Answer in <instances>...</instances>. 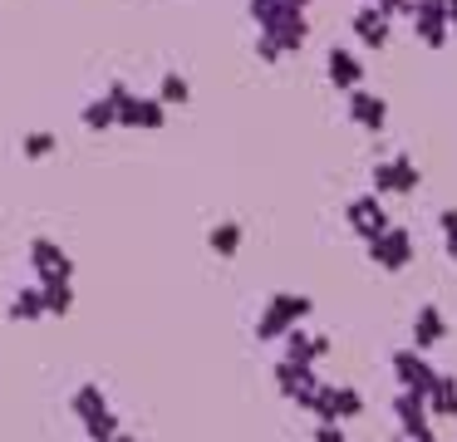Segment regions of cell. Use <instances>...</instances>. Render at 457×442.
Listing matches in <instances>:
<instances>
[{"mask_svg":"<svg viewBox=\"0 0 457 442\" xmlns=\"http://www.w3.org/2000/svg\"><path fill=\"white\" fill-rule=\"evenodd\" d=\"M79 118H84V128H89V133H109V128H119V113H113V98L109 94L89 98V104L79 108Z\"/></svg>","mask_w":457,"mask_h":442,"instance_id":"cell-20","label":"cell"},{"mask_svg":"<svg viewBox=\"0 0 457 442\" xmlns=\"http://www.w3.org/2000/svg\"><path fill=\"white\" fill-rule=\"evenodd\" d=\"M280 339H286V359H295V363H320L329 354V339L315 329H305V324H290Z\"/></svg>","mask_w":457,"mask_h":442,"instance_id":"cell-12","label":"cell"},{"mask_svg":"<svg viewBox=\"0 0 457 442\" xmlns=\"http://www.w3.org/2000/svg\"><path fill=\"white\" fill-rule=\"evenodd\" d=\"M109 442H138V438H133V432H123V428H119V432H113V438H109Z\"/></svg>","mask_w":457,"mask_h":442,"instance_id":"cell-31","label":"cell"},{"mask_svg":"<svg viewBox=\"0 0 457 442\" xmlns=\"http://www.w3.org/2000/svg\"><path fill=\"white\" fill-rule=\"evenodd\" d=\"M413 35H418V45H428V49H443L447 39H453V29H447V15L433 5V0H418L413 5Z\"/></svg>","mask_w":457,"mask_h":442,"instance_id":"cell-11","label":"cell"},{"mask_svg":"<svg viewBox=\"0 0 457 442\" xmlns=\"http://www.w3.org/2000/svg\"><path fill=\"white\" fill-rule=\"evenodd\" d=\"M437 231H443V251H447V261L457 265V206H443V212H437Z\"/></svg>","mask_w":457,"mask_h":442,"instance_id":"cell-24","label":"cell"},{"mask_svg":"<svg viewBox=\"0 0 457 442\" xmlns=\"http://www.w3.org/2000/svg\"><path fill=\"white\" fill-rule=\"evenodd\" d=\"M241 241H246V231H241V221H217L207 231V251L221 255V261H231V255L241 251Z\"/></svg>","mask_w":457,"mask_h":442,"instance_id":"cell-19","label":"cell"},{"mask_svg":"<svg viewBox=\"0 0 457 442\" xmlns=\"http://www.w3.org/2000/svg\"><path fill=\"white\" fill-rule=\"evenodd\" d=\"M315 442H349V438H345V422H320V428H315Z\"/></svg>","mask_w":457,"mask_h":442,"instance_id":"cell-28","label":"cell"},{"mask_svg":"<svg viewBox=\"0 0 457 442\" xmlns=\"http://www.w3.org/2000/svg\"><path fill=\"white\" fill-rule=\"evenodd\" d=\"M345 108H349V123H354V128H364V133H384V123H388L384 94H369L364 84L345 88Z\"/></svg>","mask_w":457,"mask_h":442,"instance_id":"cell-8","label":"cell"},{"mask_svg":"<svg viewBox=\"0 0 457 442\" xmlns=\"http://www.w3.org/2000/svg\"><path fill=\"white\" fill-rule=\"evenodd\" d=\"M295 5H305V10H310V0H295Z\"/></svg>","mask_w":457,"mask_h":442,"instance_id":"cell-33","label":"cell"},{"mask_svg":"<svg viewBox=\"0 0 457 442\" xmlns=\"http://www.w3.org/2000/svg\"><path fill=\"white\" fill-rule=\"evenodd\" d=\"M21 153L30 157V163H40V157H50V153H54V133H25Z\"/></svg>","mask_w":457,"mask_h":442,"instance_id":"cell-25","label":"cell"},{"mask_svg":"<svg viewBox=\"0 0 457 442\" xmlns=\"http://www.w3.org/2000/svg\"><path fill=\"white\" fill-rule=\"evenodd\" d=\"M398 442H437V438H433V428H428V432H418V438H403V432H398Z\"/></svg>","mask_w":457,"mask_h":442,"instance_id":"cell-29","label":"cell"},{"mask_svg":"<svg viewBox=\"0 0 457 442\" xmlns=\"http://www.w3.org/2000/svg\"><path fill=\"white\" fill-rule=\"evenodd\" d=\"M369 261L378 265V271H388V275H398V271H408L413 265V236L403 231V226H394L388 221L378 236H369Z\"/></svg>","mask_w":457,"mask_h":442,"instance_id":"cell-4","label":"cell"},{"mask_svg":"<svg viewBox=\"0 0 457 442\" xmlns=\"http://www.w3.org/2000/svg\"><path fill=\"white\" fill-rule=\"evenodd\" d=\"M310 310H315V300L310 295H295V290H276L266 300V310L256 314V339H280V334L290 329V324H305Z\"/></svg>","mask_w":457,"mask_h":442,"instance_id":"cell-2","label":"cell"},{"mask_svg":"<svg viewBox=\"0 0 457 442\" xmlns=\"http://www.w3.org/2000/svg\"><path fill=\"white\" fill-rule=\"evenodd\" d=\"M325 74H329V84H335L339 94L364 84V64H359V54H349V49H339V45L325 54Z\"/></svg>","mask_w":457,"mask_h":442,"instance_id":"cell-13","label":"cell"},{"mask_svg":"<svg viewBox=\"0 0 457 442\" xmlns=\"http://www.w3.org/2000/svg\"><path fill=\"white\" fill-rule=\"evenodd\" d=\"M5 314H11L15 324L45 320V295H40V285H25V290H15V295H11V304H5Z\"/></svg>","mask_w":457,"mask_h":442,"instance_id":"cell-18","label":"cell"},{"mask_svg":"<svg viewBox=\"0 0 457 442\" xmlns=\"http://www.w3.org/2000/svg\"><path fill=\"white\" fill-rule=\"evenodd\" d=\"M447 29H453V35H457V10H453V20H447Z\"/></svg>","mask_w":457,"mask_h":442,"instance_id":"cell-32","label":"cell"},{"mask_svg":"<svg viewBox=\"0 0 457 442\" xmlns=\"http://www.w3.org/2000/svg\"><path fill=\"white\" fill-rule=\"evenodd\" d=\"M349 29H354V39L364 49H374V54L388 45V35H394V25H388V15L378 5H359L354 15H349Z\"/></svg>","mask_w":457,"mask_h":442,"instance_id":"cell-10","label":"cell"},{"mask_svg":"<svg viewBox=\"0 0 457 442\" xmlns=\"http://www.w3.org/2000/svg\"><path fill=\"white\" fill-rule=\"evenodd\" d=\"M423 408H428V418H453L457 422V379L453 373H437L433 388L423 393Z\"/></svg>","mask_w":457,"mask_h":442,"instance_id":"cell-16","label":"cell"},{"mask_svg":"<svg viewBox=\"0 0 457 442\" xmlns=\"http://www.w3.org/2000/svg\"><path fill=\"white\" fill-rule=\"evenodd\" d=\"M447 339V314L437 310V304H418V314H413V349H433V344H443Z\"/></svg>","mask_w":457,"mask_h":442,"instance_id":"cell-14","label":"cell"},{"mask_svg":"<svg viewBox=\"0 0 457 442\" xmlns=\"http://www.w3.org/2000/svg\"><path fill=\"white\" fill-rule=\"evenodd\" d=\"M70 413L84 422V438L89 442H109L113 432H119V413L109 408L99 383H79V388L70 393Z\"/></svg>","mask_w":457,"mask_h":442,"instance_id":"cell-1","label":"cell"},{"mask_svg":"<svg viewBox=\"0 0 457 442\" xmlns=\"http://www.w3.org/2000/svg\"><path fill=\"white\" fill-rule=\"evenodd\" d=\"M418 182H423V172L408 153H394L374 167V196H413Z\"/></svg>","mask_w":457,"mask_h":442,"instance_id":"cell-5","label":"cell"},{"mask_svg":"<svg viewBox=\"0 0 457 442\" xmlns=\"http://www.w3.org/2000/svg\"><path fill=\"white\" fill-rule=\"evenodd\" d=\"M345 221H349V231H354L359 241H369V236H378V231H384V226H388L384 196H374V192L354 196V202L345 206Z\"/></svg>","mask_w":457,"mask_h":442,"instance_id":"cell-9","label":"cell"},{"mask_svg":"<svg viewBox=\"0 0 457 442\" xmlns=\"http://www.w3.org/2000/svg\"><path fill=\"white\" fill-rule=\"evenodd\" d=\"M40 295H45V314H70L74 310V280H45Z\"/></svg>","mask_w":457,"mask_h":442,"instance_id":"cell-22","label":"cell"},{"mask_svg":"<svg viewBox=\"0 0 457 442\" xmlns=\"http://www.w3.org/2000/svg\"><path fill=\"white\" fill-rule=\"evenodd\" d=\"M104 94L113 98V113H119V128H143V133H158L168 123V108L153 94H133L129 84H109Z\"/></svg>","mask_w":457,"mask_h":442,"instance_id":"cell-3","label":"cell"},{"mask_svg":"<svg viewBox=\"0 0 457 442\" xmlns=\"http://www.w3.org/2000/svg\"><path fill=\"white\" fill-rule=\"evenodd\" d=\"M433 5H437V10H443V15H447V20H453V10H457V0H433Z\"/></svg>","mask_w":457,"mask_h":442,"instance_id":"cell-30","label":"cell"},{"mask_svg":"<svg viewBox=\"0 0 457 442\" xmlns=\"http://www.w3.org/2000/svg\"><path fill=\"white\" fill-rule=\"evenodd\" d=\"M359 413H364V393L349 388V383H335V418L349 422V418H359Z\"/></svg>","mask_w":457,"mask_h":442,"instance_id":"cell-23","label":"cell"},{"mask_svg":"<svg viewBox=\"0 0 457 442\" xmlns=\"http://www.w3.org/2000/svg\"><path fill=\"white\" fill-rule=\"evenodd\" d=\"M364 5H378L388 20H394V15H413V5H418V0H364Z\"/></svg>","mask_w":457,"mask_h":442,"instance_id":"cell-27","label":"cell"},{"mask_svg":"<svg viewBox=\"0 0 457 442\" xmlns=\"http://www.w3.org/2000/svg\"><path fill=\"white\" fill-rule=\"evenodd\" d=\"M30 271H35V285H45V280H74L70 251H64L60 241H50V236H35V241H30Z\"/></svg>","mask_w":457,"mask_h":442,"instance_id":"cell-6","label":"cell"},{"mask_svg":"<svg viewBox=\"0 0 457 442\" xmlns=\"http://www.w3.org/2000/svg\"><path fill=\"white\" fill-rule=\"evenodd\" d=\"M388 369H394L398 388H413V393H428V388H433V379H437V369L428 363V354L413 349V344H408V349H394Z\"/></svg>","mask_w":457,"mask_h":442,"instance_id":"cell-7","label":"cell"},{"mask_svg":"<svg viewBox=\"0 0 457 442\" xmlns=\"http://www.w3.org/2000/svg\"><path fill=\"white\" fill-rule=\"evenodd\" d=\"M310 413H315L320 422H339V418H335V383H320V393H315V408H310Z\"/></svg>","mask_w":457,"mask_h":442,"instance_id":"cell-26","label":"cell"},{"mask_svg":"<svg viewBox=\"0 0 457 442\" xmlns=\"http://www.w3.org/2000/svg\"><path fill=\"white\" fill-rule=\"evenodd\" d=\"M394 418H398V432H403V438H418V432H428V408H423V393L398 388V398H394Z\"/></svg>","mask_w":457,"mask_h":442,"instance_id":"cell-15","label":"cell"},{"mask_svg":"<svg viewBox=\"0 0 457 442\" xmlns=\"http://www.w3.org/2000/svg\"><path fill=\"white\" fill-rule=\"evenodd\" d=\"M305 383H315V363H295V359H280V363H276V388H280V398H295Z\"/></svg>","mask_w":457,"mask_h":442,"instance_id":"cell-17","label":"cell"},{"mask_svg":"<svg viewBox=\"0 0 457 442\" xmlns=\"http://www.w3.org/2000/svg\"><path fill=\"white\" fill-rule=\"evenodd\" d=\"M153 98H158L162 108H182V104L192 98V84L178 74V69H168V74L158 79V94H153Z\"/></svg>","mask_w":457,"mask_h":442,"instance_id":"cell-21","label":"cell"}]
</instances>
